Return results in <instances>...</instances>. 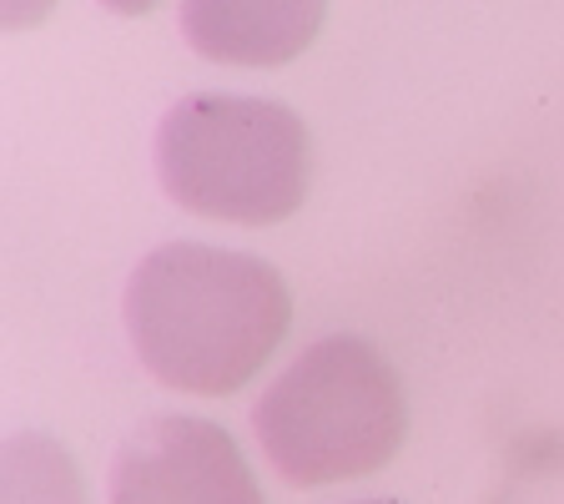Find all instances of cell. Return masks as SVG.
Segmentation results:
<instances>
[{"mask_svg":"<svg viewBox=\"0 0 564 504\" xmlns=\"http://www.w3.org/2000/svg\"><path fill=\"white\" fill-rule=\"evenodd\" d=\"M121 308L147 374L182 394L227 399L282 343L293 293L258 253L162 243L127 278Z\"/></svg>","mask_w":564,"mask_h":504,"instance_id":"cell-1","label":"cell"},{"mask_svg":"<svg viewBox=\"0 0 564 504\" xmlns=\"http://www.w3.org/2000/svg\"><path fill=\"white\" fill-rule=\"evenodd\" d=\"M262 454L293 490L383 470L409 435V394L368 339L333 333L297 353L252 409Z\"/></svg>","mask_w":564,"mask_h":504,"instance_id":"cell-2","label":"cell"},{"mask_svg":"<svg viewBox=\"0 0 564 504\" xmlns=\"http://www.w3.org/2000/svg\"><path fill=\"white\" fill-rule=\"evenodd\" d=\"M156 176L176 207L202 217L282 223L307 192V127L268 96H182L156 121Z\"/></svg>","mask_w":564,"mask_h":504,"instance_id":"cell-3","label":"cell"},{"mask_svg":"<svg viewBox=\"0 0 564 504\" xmlns=\"http://www.w3.org/2000/svg\"><path fill=\"white\" fill-rule=\"evenodd\" d=\"M111 504H262V490L223 423L152 414L111 459Z\"/></svg>","mask_w":564,"mask_h":504,"instance_id":"cell-4","label":"cell"},{"mask_svg":"<svg viewBox=\"0 0 564 504\" xmlns=\"http://www.w3.org/2000/svg\"><path fill=\"white\" fill-rule=\"evenodd\" d=\"M6 504H86L82 474L51 435L6 439Z\"/></svg>","mask_w":564,"mask_h":504,"instance_id":"cell-5","label":"cell"},{"mask_svg":"<svg viewBox=\"0 0 564 504\" xmlns=\"http://www.w3.org/2000/svg\"><path fill=\"white\" fill-rule=\"evenodd\" d=\"M352 504H399V500H352Z\"/></svg>","mask_w":564,"mask_h":504,"instance_id":"cell-6","label":"cell"}]
</instances>
